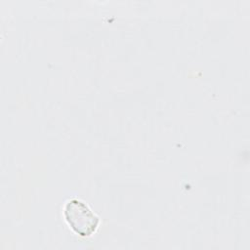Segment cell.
Here are the masks:
<instances>
[{
  "mask_svg": "<svg viewBox=\"0 0 250 250\" xmlns=\"http://www.w3.org/2000/svg\"><path fill=\"white\" fill-rule=\"evenodd\" d=\"M64 217L72 230L81 236H90L100 223L99 217L79 199H70L64 206Z\"/></svg>",
  "mask_w": 250,
  "mask_h": 250,
  "instance_id": "cell-1",
  "label": "cell"
}]
</instances>
